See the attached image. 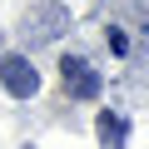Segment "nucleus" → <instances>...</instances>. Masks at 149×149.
<instances>
[{"instance_id": "f257e3e1", "label": "nucleus", "mask_w": 149, "mask_h": 149, "mask_svg": "<svg viewBox=\"0 0 149 149\" xmlns=\"http://www.w3.org/2000/svg\"><path fill=\"white\" fill-rule=\"evenodd\" d=\"M0 85H5V95H15V100H30L40 90V74H35V65L25 55H5L0 60Z\"/></svg>"}, {"instance_id": "f03ea898", "label": "nucleus", "mask_w": 149, "mask_h": 149, "mask_svg": "<svg viewBox=\"0 0 149 149\" xmlns=\"http://www.w3.org/2000/svg\"><path fill=\"white\" fill-rule=\"evenodd\" d=\"M60 70H65V90H70L74 100H95V95H100V74H95L80 55H65Z\"/></svg>"}, {"instance_id": "7ed1b4c3", "label": "nucleus", "mask_w": 149, "mask_h": 149, "mask_svg": "<svg viewBox=\"0 0 149 149\" xmlns=\"http://www.w3.org/2000/svg\"><path fill=\"white\" fill-rule=\"evenodd\" d=\"M25 35H30L35 45H45V40L65 35V10H60V5H35V10L25 15Z\"/></svg>"}, {"instance_id": "20e7f679", "label": "nucleus", "mask_w": 149, "mask_h": 149, "mask_svg": "<svg viewBox=\"0 0 149 149\" xmlns=\"http://www.w3.org/2000/svg\"><path fill=\"white\" fill-rule=\"evenodd\" d=\"M124 139H129L124 114H100V144H104V149H119Z\"/></svg>"}]
</instances>
